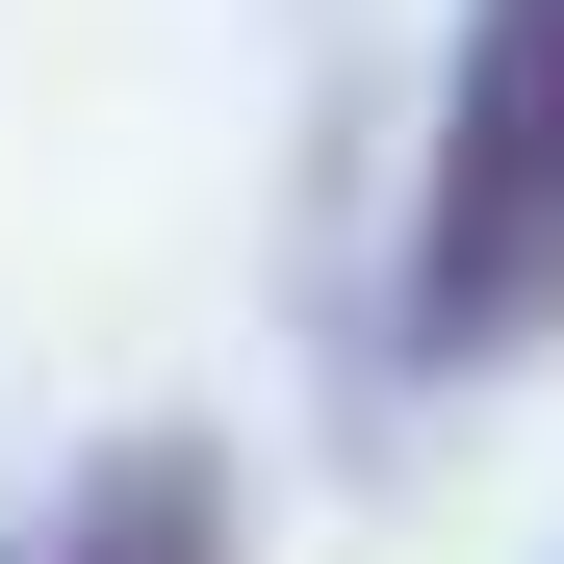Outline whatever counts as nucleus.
I'll return each instance as SVG.
<instances>
[{
	"mask_svg": "<svg viewBox=\"0 0 564 564\" xmlns=\"http://www.w3.org/2000/svg\"><path fill=\"white\" fill-rule=\"evenodd\" d=\"M52 564H231V462H206V436H129L104 488L52 513Z\"/></svg>",
	"mask_w": 564,
	"mask_h": 564,
	"instance_id": "nucleus-2",
	"label": "nucleus"
},
{
	"mask_svg": "<svg viewBox=\"0 0 564 564\" xmlns=\"http://www.w3.org/2000/svg\"><path fill=\"white\" fill-rule=\"evenodd\" d=\"M564 308V0H462V104L411 206V359H513Z\"/></svg>",
	"mask_w": 564,
	"mask_h": 564,
	"instance_id": "nucleus-1",
	"label": "nucleus"
}]
</instances>
